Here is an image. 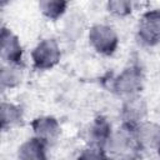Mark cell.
<instances>
[{
    "mask_svg": "<svg viewBox=\"0 0 160 160\" xmlns=\"http://www.w3.org/2000/svg\"><path fill=\"white\" fill-rule=\"evenodd\" d=\"M36 62L41 64V65H45L48 64L49 65V60L50 61H55L56 59V48L50 44V48L48 50V52H45V48H44V44H41L36 51Z\"/></svg>",
    "mask_w": 160,
    "mask_h": 160,
    "instance_id": "6da1fadb",
    "label": "cell"
}]
</instances>
